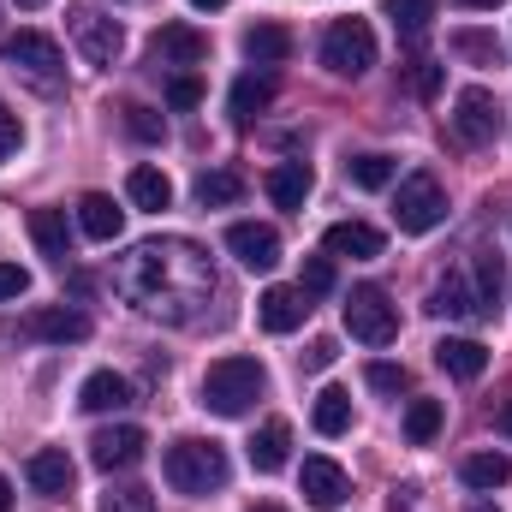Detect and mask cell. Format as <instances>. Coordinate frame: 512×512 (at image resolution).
I'll list each match as a JSON object with an SVG mask.
<instances>
[{"instance_id": "cell-33", "label": "cell", "mask_w": 512, "mask_h": 512, "mask_svg": "<svg viewBox=\"0 0 512 512\" xmlns=\"http://www.w3.org/2000/svg\"><path fill=\"white\" fill-rule=\"evenodd\" d=\"M501 292H507V268H501V256H477V298H483V316L501 310Z\"/></svg>"}, {"instance_id": "cell-2", "label": "cell", "mask_w": 512, "mask_h": 512, "mask_svg": "<svg viewBox=\"0 0 512 512\" xmlns=\"http://www.w3.org/2000/svg\"><path fill=\"white\" fill-rule=\"evenodd\" d=\"M161 471H167V483H173L179 495H215V489H227L233 459H227V447H221V441L185 435V441H173V447H167Z\"/></svg>"}, {"instance_id": "cell-5", "label": "cell", "mask_w": 512, "mask_h": 512, "mask_svg": "<svg viewBox=\"0 0 512 512\" xmlns=\"http://www.w3.org/2000/svg\"><path fill=\"white\" fill-rule=\"evenodd\" d=\"M346 334H352L358 346H393L399 310L387 304L382 286H352V292H346Z\"/></svg>"}, {"instance_id": "cell-47", "label": "cell", "mask_w": 512, "mask_h": 512, "mask_svg": "<svg viewBox=\"0 0 512 512\" xmlns=\"http://www.w3.org/2000/svg\"><path fill=\"white\" fill-rule=\"evenodd\" d=\"M12 507V483H6V477H0V512Z\"/></svg>"}, {"instance_id": "cell-3", "label": "cell", "mask_w": 512, "mask_h": 512, "mask_svg": "<svg viewBox=\"0 0 512 512\" xmlns=\"http://www.w3.org/2000/svg\"><path fill=\"white\" fill-rule=\"evenodd\" d=\"M262 393H268V370H262L256 358H221V364H209V376H203V411H215V417H245Z\"/></svg>"}, {"instance_id": "cell-9", "label": "cell", "mask_w": 512, "mask_h": 512, "mask_svg": "<svg viewBox=\"0 0 512 512\" xmlns=\"http://www.w3.org/2000/svg\"><path fill=\"white\" fill-rule=\"evenodd\" d=\"M495 131H501V108H495V96H489L483 84H471V90L453 96V137H459L465 149L495 143Z\"/></svg>"}, {"instance_id": "cell-50", "label": "cell", "mask_w": 512, "mask_h": 512, "mask_svg": "<svg viewBox=\"0 0 512 512\" xmlns=\"http://www.w3.org/2000/svg\"><path fill=\"white\" fill-rule=\"evenodd\" d=\"M18 6H48V0H18Z\"/></svg>"}, {"instance_id": "cell-12", "label": "cell", "mask_w": 512, "mask_h": 512, "mask_svg": "<svg viewBox=\"0 0 512 512\" xmlns=\"http://www.w3.org/2000/svg\"><path fill=\"white\" fill-rule=\"evenodd\" d=\"M298 489H304V501H310L316 512H340L346 507V495H352V483H346V471H340L334 459H304Z\"/></svg>"}, {"instance_id": "cell-36", "label": "cell", "mask_w": 512, "mask_h": 512, "mask_svg": "<svg viewBox=\"0 0 512 512\" xmlns=\"http://www.w3.org/2000/svg\"><path fill=\"white\" fill-rule=\"evenodd\" d=\"M298 292H304V298H328V292H334V256H304Z\"/></svg>"}, {"instance_id": "cell-8", "label": "cell", "mask_w": 512, "mask_h": 512, "mask_svg": "<svg viewBox=\"0 0 512 512\" xmlns=\"http://www.w3.org/2000/svg\"><path fill=\"white\" fill-rule=\"evenodd\" d=\"M72 42H78V54H84L90 66H114V60L126 54L120 18H102L96 6H72Z\"/></svg>"}, {"instance_id": "cell-18", "label": "cell", "mask_w": 512, "mask_h": 512, "mask_svg": "<svg viewBox=\"0 0 512 512\" xmlns=\"http://www.w3.org/2000/svg\"><path fill=\"white\" fill-rule=\"evenodd\" d=\"M78 227H84V239L114 245V239L126 233V215L114 209V197H108V191H84V197H78Z\"/></svg>"}, {"instance_id": "cell-51", "label": "cell", "mask_w": 512, "mask_h": 512, "mask_svg": "<svg viewBox=\"0 0 512 512\" xmlns=\"http://www.w3.org/2000/svg\"><path fill=\"white\" fill-rule=\"evenodd\" d=\"M256 512H280V507H256Z\"/></svg>"}, {"instance_id": "cell-1", "label": "cell", "mask_w": 512, "mask_h": 512, "mask_svg": "<svg viewBox=\"0 0 512 512\" xmlns=\"http://www.w3.org/2000/svg\"><path fill=\"white\" fill-rule=\"evenodd\" d=\"M114 286L155 322H197L203 304L215 298V262L197 239H143L137 251L114 268Z\"/></svg>"}, {"instance_id": "cell-21", "label": "cell", "mask_w": 512, "mask_h": 512, "mask_svg": "<svg viewBox=\"0 0 512 512\" xmlns=\"http://www.w3.org/2000/svg\"><path fill=\"white\" fill-rule=\"evenodd\" d=\"M30 239H36V251L48 256V262L66 268V256H72V227H66L60 209H36V215H30Z\"/></svg>"}, {"instance_id": "cell-38", "label": "cell", "mask_w": 512, "mask_h": 512, "mask_svg": "<svg viewBox=\"0 0 512 512\" xmlns=\"http://www.w3.org/2000/svg\"><path fill=\"white\" fill-rule=\"evenodd\" d=\"M405 84H411V96H435V90H441V66H435V60H411Z\"/></svg>"}, {"instance_id": "cell-41", "label": "cell", "mask_w": 512, "mask_h": 512, "mask_svg": "<svg viewBox=\"0 0 512 512\" xmlns=\"http://www.w3.org/2000/svg\"><path fill=\"white\" fill-rule=\"evenodd\" d=\"M126 126H131V137H143V143H155V137H161L155 108H126Z\"/></svg>"}, {"instance_id": "cell-13", "label": "cell", "mask_w": 512, "mask_h": 512, "mask_svg": "<svg viewBox=\"0 0 512 512\" xmlns=\"http://www.w3.org/2000/svg\"><path fill=\"white\" fill-rule=\"evenodd\" d=\"M227 251L239 256L251 274H268L280 262V233L262 227V221H239V227H227Z\"/></svg>"}, {"instance_id": "cell-17", "label": "cell", "mask_w": 512, "mask_h": 512, "mask_svg": "<svg viewBox=\"0 0 512 512\" xmlns=\"http://www.w3.org/2000/svg\"><path fill=\"white\" fill-rule=\"evenodd\" d=\"M429 310H435V316H447V322H471V316H483V298H477V286L453 268V274H441V280H435Z\"/></svg>"}, {"instance_id": "cell-45", "label": "cell", "mask_w": 512, "mask_h": 512, "mask_svg": "<svg viewBox=\"0 0 512 512\" xmlns=\"http://www.w3.org/2000/svg\"><path fill=\"white\" fill-rule=\"evenodd\" d=\"M495 429H501V435H512V399L501 405V411H495Z\"/></svg>"}, {"instance_id": "cell-46", "label": "cell", "mask_w": 512, "mask_h": 512, "mask_svg": "<svg viewBox=\"0 0 512 512\" xmlns=\"http://www.w3.org/2000/svg\"><path fill=\"white\" fill-rule=\"evenodd\" d=\"M191 6H197V12H221L227 0H191Z\"/></svg>"}, {"instance_id": "cell-39", "label": "cell", "mask_w": 512, "mask_h": 512, "mask_svg": "<svg viewBox=\"0 0 512 512\" xmlns=\"http://www.w3.org/2000/svg\"><path fill=\"white\" fill-rule=\"evenodd\" d=\"M18 143H24L18 114H12V108H0V161H12V155H18Z\"/></svg>"}, {"instance_id": "cell-42", "label": "cell", "mask_w": 512, "mask_h": 512, "mask_svg": "<svg viewBox=\"0 0 512 512\" xmlns=\"http://www.w3.org/2000/svg\"><path fill=\"white\" fill-rule=\"evenodd\" d=\"M167 102H173V108H197V102H203V84H197V78H173V84H167Z\"/></svg>"}, {"instance_id": "cell-32", "label": "cell", "mask_w": 512, "mask_h": 512, "mask_svg": "<svg viewBox=\"0 0 512 512\" xmlns=\"http://www.w3.org/2000/svg\"><path fill=\"white\" fill-rule=\"evenodd\" d=\"M441 435V399H411V411H405V441L411 447H429Z\"/></svg>"}, {"instance_id": "cell-27", "label": "cell", "mask_w": 512, "mask_h": 512, "mask_svg": "<svg viewBox=\"0 0 512 512\" xmlns=\"http://www.w3.org/2000/svg\"><path fill=\"white\" fill-rule=\"evenodd\" d=\"M245 197V179L233 173V167H209V173H197V203L203 209H233Z\"/></svg>"}, {"instance_id": "cell-10", "label": "cell", "mask_w": 512, "mask_h": 512, "mask_svg": "<svg viewBox=\"0 0 512 512\" xmlns=\"http://www.w3.org/2000/svg\"><path fill=\"white\" fill-rule=\"evenodd\" d=\"M143 447H149V435H143L137 423L96 429V435H90V465H96V471H131V465L143 459Z\"/></svg>"}, {"instance_id": "cell-24", "label": "cell", "mask_w": 512, "mask_h": 512, "mask_svg": "<svg viewBox=\"0 0 512 512\" xmlns=\"http://www.w3.org/2000/svg\"><path fill=\"white\" fill-rule=\"evenodd\" d=\"M435 364H441L453 382H477V376L489 370V352H483L477 340H441V346H435Z\"/></svg>"}, {"instance_id": "cell-34", "label": "cell", "mask_w": 512, "mask_h": 512, "mask_svg": "<svg viewBox=\"0 0 512 512\" xmlns=\"http://www.w3.org/2000/svg\"><path fill=\"white\" fill-rule=\"evenodd\" d=\"M346 173H352L358 191H387L393 185V155H358V161H346Z\"/></svg>"}, {"instance_id": "cell-7", "label": "cell", "mask_w": 512, "mask_h": 512, "mask_svg": "<svg viewBox=\"0 0 512 512\" xmlns=\"http://www.w3.org/2000/svg\"><path fill=\"white\" fill-rule=\"evenodd\" d=\"M393 221H399V233H429V227H441V221H447L441 179H435V173H411V179L399 185V197H393Z\"/></svg>"}, {"instance_id": "cell-25", "label": "cell", "mask_w": 512, "mask_h": 512, "mask_svg": "<svg viewBox=\"0 0 512 512\" xmlns=\"http://www.w3.org/2000/svg\"><path fill=\"white\" fill-rule=\"evenodd\" d=\"M292 54V30L286 24H256V30H245V60L251 66H280Z\"/></svg>"}, {"instance_id": "cell-29", "label": "cell", "mask_w": 512, "mask_h": 512, "mask_svg": "<svg viewBox=\"0 0 512 512\" xmlns=\"http://www.w3.org/2000/svg\"><path fill=\"white\" fill-rule=\"evenodd\" d=\"M274 90H280L274 72H245V78L233 84V114H239V120H256V114L274 102Z\"/></svg>"}, {"instance_id": "cell-20", "label": "cell", "mask_w": 512, "mask_h": 512, "mask_svg": "<svg viewBox=\"0 0 512 512\" xmlns=\"http://www.w3.org/2000/svg\"><path fill=\"white\" fill-rule=\"evenodd\" d=\"M78 405L84 411H126L131 405V382L126 376H114V370H96V376H84V387H78Z\"/></svg>"}, {"instance_id": "cell-6", "label": "cell", "mask_w": 512, "mask_h": 512, "mask_svg": "<svg viewBox=\"0 0 512 512\" xmlns=\"http://www.w3.org/2000/svg\"><path fill=\"white\" fill-rule=\"evenodd\" d=\"M0 60H6L12 72L36 78V84H60V72H66L60 42H54V36H42V30H18V36H6V42H0Z\"/></svg>"}, {"instance_id": "cell-43", "label": "cell", "mask_w": 512, "mask_h": 512, "mask_svg": "<svg viewBox=\"0 0 512 512\" xmlns=\"http://www.w3.org/2000/svg\"><path fill=\"white\" fill-rule=\"evenodd\" d=\"M30 292V274L18 262H0V298H24Z\"/></svg>"}, {"instance_id": "cell-23", "label": "cell", "mask_w": 512, "mask_h": 512, "mask_svg": "<svg viewBox=\"0 0 512 512\" xmlns=\"http://www.w3.org/2000/svg\"><path fill=\"white\" fill-rule=\"evenodd\" d=\"M310 167L304 161H280V167H268V197H274V209H304V197H310Z\"/></svg>"}, {"instance_id": "cell-19", "label": "cell", "mask_w": 512, "mask_h": 512, "mask_svg": "<svg viewBox=\"0 0 512 512\" xmlns=\"http://www.w3.org/2000/svg\"><path fill=\"white\" fill-rule=\"evenodd\" d=\"M322 251L328 256H352V262H370V256H382V233H376L370 221H334L328 239H322Z\"/></svg>"}, {"instance_id": "cell-37", "label": "cell", "mask_w": 512, "mask_h": 512, "mask_svg": "<svg viewBox=\"0 0 512 512\" xmlns=\"http://www.w3.org/2000/svg\"><path fill=\"white\" fill-rule=\"evenodd\" d=\"M102 512H155V495L137 489V483H120V489L102 495Z\"/></svg>"}, {"instance_id": "cell-49", "label": "cell", "mask_w": 512, "mask_h": 512, "mask_svg": "<svg viewBox=\"0 0 512 512\" xmlns=\"http://www.w3.org/2000/svg\"><path fill=\"white\" fill-rule=\"evenodd\" d=\"M465 6H507V0H465Z\"/></svg>"}, {"instance_id": "cell-48", "label": "cell", "mask_w": 512, "mask_h": 512, "mask_svg": "<svg viewBox=\"0 0 512 512\" xmlns=\"http://www.w3.org/2000/svg\"><path fill=\"white\" fill-rule=\"evenodd\" d=\"M471 512H501L495 501H471Z\"/></svg>"}, {"instance_id": "cell-26", "label": "cell", "mask_w": 512, "mask_h": 512, "mask_svg": "<svg viewBox=\"0 0 512 512\" xmlns=\"http://www.w3.org/2000/svg\"><path fill=\"white\" fill-rule=\"evenodd\" d=\"M126 197L137 203V209H167L173 203V179L161 173V167H131V179H126Z\"/></svg>"}, {"instance_id": "cell-16", "label": "cell", "mask_w": 512, "mask_h": 512, "mask_svg": "<svg viewBox=\"0 0 512 512\" xmlns=\"http://www.w3.org/2000/svg\"><path fill=\"white\" fill-rule=\"evenodd\" d=\"M24 477H30V489L42 495V501H66L72 495V459H66V447H42V453H30V465H24Z\"/></svg>"}, {"instance_id": "cell-14", "label": "cell", "mask_w": 512, "mask_h": 512, "mask_svg": "<svg viewBox=\"0 0 512 512\" xmlns=\"http://www.w3.org/2000/svg\"><path fill=\"white\" fill-rule=\"evenodd\" d=\"M149 54H155V66H203L209 60V36L191 30V24H161Z\"/></svg>"}, {"instance_id": "cell-40", "label": "cell", "mask_w": 512, "mask_h": 512, "mask_svg": "<svg viewBox=\"0 0 512 512\" xmlns=\"http://www.w3.org/2000/svg\"><path fill=\"white\" fill-rule=\"evenodd\" d=\"M405 382H411V376H405L399 364H370V387H376V393H405Z\"/></svg>"}, {"instance_id": "cell-4", "label": "cell", "mask_w": 512, "mask_h": 512, "mask_svg": "<svg viewBox=\"0 0 512 512\" xmlns=\"http://www.w3.org/2000/svg\"><path fill=\"white\" fill-rule=\"evenodd\" d=\"M322 66L334 78H364L376 66V30L364 18H334L322 36Z\"/></svg>"}, {"instance_id": "cell-22", "label": "cell", "mask_w": 512, "mask_h": 512, "mask_svg": "<svg viewBox=\"0 0 512 512\" xmlns=\"http://www.w3.org/2000/svg\"><path fill=\"white\" fill-rule=\"evenodd\" d=\"M286 459H292V429L274 417V423H262V429L251 435V465L262 471V477H274Z\"/></svg>"}, {"instance_id": "cell-44", "label": "cell", "mask_w": 512, "mask_h": 512, "mask_svg": "<svg viewBox=\"0 0 512 512\" xmlns=\"http://www.w3.org/2000/svg\"><path fill=\"white\" fill-rule=\"evenodd\" d=\"M334 364V340H316L310 352H304V370H328Z\"/></svg>"}, {"instance_id": "cell-35", "label": "cell", "mask_w": 512, "mask_h": 512, "mask_svg": "<svg viewBox=\"0 0 512 512\" xmlns=\"http://www.w3.org/2000/svg\"><path fill=\"white\" fill-rule=\"evenodd\" d=\"M387 18L405 30V36H423L429 30V18H435V0H382Z\"/></svg>"}, {"instance_id": "cell-30", "label": "cell", "mask_w": 512, "mask_h": 512, "mask_svg": "<svg viewBox=\"0 0 512 512\" xmlns=\"http://www.w3.org/2000/svg\"><path fill=\"white\" fill-rule=\"evenodd\" d=\"M459 477H465L471 489H507L512 483V459L507 453H471V459L459 465Z\"/></svg>"}, {"instance_id": "cell-15", "label": "cell", "mask_w": 512, "mask_h": 512, "mask_svg": "<svg viewBox=\"0 0 512 512\" xmlns=\"http://www.w3.org/2000/svg\"><path fill=\"white\" fill-rule=\"evenodd\" d=\"M304 316H310V298H304L298 286H268V292L256 298L262 334H292V328H304Z\"/></svg>"}, {"instance_id": "cell-28", "label": "cell", "mask_w": 512, "mask_h": 512, "mask_svg": "<svg viewBox=\"0 0 512 512\" xmlns=\"http://www.w3.org/2000/svg\"><path fill=\"white\" fill-rule=\"evenodd\" d=\"M310 423H316V435H346V429H352V393H346V387H322Z\"/></svg>"}, {"instance_id": "cell-31", "label": "cell", "mask_w": 512, "mask_h": 512, "mask_svg": "<svg viewBox=\"0 0 512 512\" xmlns=\"http://www.w3.org/2000/svg\"><path fill=\"white\" fill-rule=\"evenodd\" d=\"M447 48H453L459 60H471V66H501V42H495V36H483V30H453V36H447Z\"/></svg>"}, {"instance_id": "cell-11", "label": "cell", "mask_w": 512, "mask_h": 512, "mask_svg": "<svg viewBox=\"0 0 512 512\" xmlns=\"http://www.w3.org/2000/svg\"><path fill=\"white\" fill-rule=\"evenodd\" d=\"M24 334L48 340V346H78V340H90V316L72 310V304H42V310L24 316Z\"/></svg>"}]
</instances>
